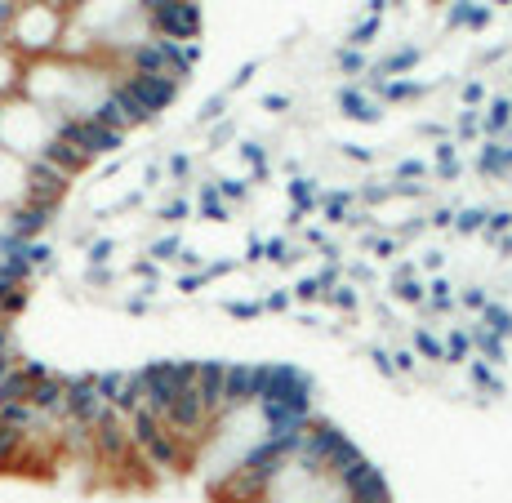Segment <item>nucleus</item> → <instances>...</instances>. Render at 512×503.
<instances>
[{"label":"nucleus","mask_w":512,"mask_h":503,"mask_svg":"<svg viewBox=\"0 0 512 503\" xmlns=\"http://www.w3.org/2000/svg\"><path fill=\"white\" fill-rule=\"evenodd\" d=\"M58 36H63V9L54 0H32V5L14 9L5 36H0V49H14L23 58H41L58 49Z\"/></svg>","instance_id":"nucleus-1"},{"label":"nucleus","mask_w":512,"mask_h":503,"mask_svg":"<svg viewBox=\"0 0 512 503\" xmlns=\"http://www.w3.org/2000/svg\"><path fill=\"white\" fill-rule=\"evenodd\" d=\"M259 401V366H228L223 374V410Z\"/></svg>","instance_id":"nucleus-3"},{"label":"nucleus","mask_w":512,"mask_h":503,"mask_svg":"<svg viewBox=\"0 0 512 503\" xmlns=\"http://www.w3.org/2000/svg\"><path fill=\"white\" fill-rule=\"evenodd\" d=\"M23 187H27V161L0 152V210L23 201Z\"/></svg>","instance_id":"nucleus-4"},{"label":"nucleus","mask_w":512,"mask_h":503,"mask_svg":"<svg viewBox=\"0 0 512 503\" xmlns=\"http://www.w3.org/2000/svg\"><path fill=\"white\" fill-rule=\"evenodd\" d=\"M147 27H152V36H161V41L187 45L201 32V5H196V0H165V5L147 9Z\"/></svg>","instance_id":"nucleus-2"},{"label":"nucleus","mask_w":512,"mask_h":503,"mask_svg":"<svg viewBox=\"0 0 512 503\" xmlns=\"http://www.w3.org/2000/svg\"><path fill=\"white\" fill-rule=\"evenodd\" d=\"M139 5H143V9H156V5H165V0H139Z\"/></svg>","instance_id":"nucleus-6"},{"label":"nucleus","mask_w":512,"mask_h":503,"mask_svg":"<svg viewBox=\"0 0 512 503\" xmlns=\"http://www.w3.org/2000/svg\"><path fill=\"white\" fill-rule=\"evenodd\" d=\"M18 72H23V67H18V54L14 49H0V103L18 90Z\"/></svg>","instance_id":"nucleus-5"}]
</instances>
